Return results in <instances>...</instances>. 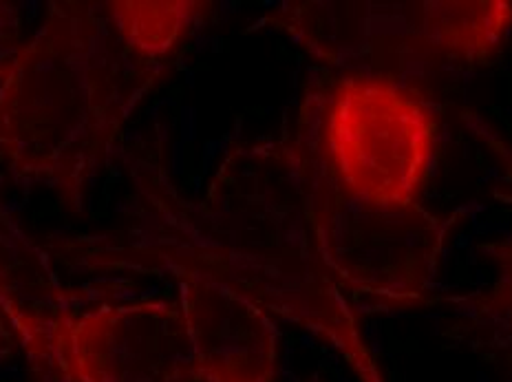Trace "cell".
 <instances>
[{"mask_svg":"<svg viewBox=\"0 0 512 382\" xmlns=\"http://www.w3.org/2000/svg\"><path fill=\"white\" fill-rule=\"evenodd\" d=\"M135 221L62 239L51 252L87 272H199L323 338L360 382H384L356 312L320 252L296 133L234 144L197 199L157 166L135 168Z\"/></svg>","mask_w":512,"mask_h":382,"instance_id":"obj_1","label":"cell"},{"mask_svg":"<svg viewBox=\"0 0 512 382\" xmlns=\"http://www.w3.org/2000/svg\"><path fill=\"white\" fill-rule=\"evenodd\" d=\"M164 73L124 47L104 3L56 0L0 78V159L80 210Z\"/></svg>","mask_w":512,"mask_h":382,"instance_id":"obj_2","label":"cell"},{"mask_svg":"<svg viewBox=\"0 0 512 382\" xmlns=\"http://www.w3.org/2000/svg\"><path fill=\"white\" fill-rule=\"evenodd\" d=\"M294 133L309 217L340 288L398 305L424 299L457 215L373 204L340 188L320 148V87L307 91Z\"/></svg>","mask_w":512,"mask_h":382,"instance_id":"obj_3","label":"cell"},{"mask_svg":"<svg viewBox=\"0 0 512 382\" xmlns=\"http://www.w3.org/2000/svg\"><path fill=\"white\" fill-rule=\"evenodd\" d=\"M265 23L332 67H356L378 51H424L482 62L512 25L508 0H307Z\"/></svg>","mask_w":512,"mask_h":382,"instance_id":"obj_4","label":"cell"},{"mask_svg":"<svg viewBox=\"0 0 512 382\" xmlns=\"http://www.w3.org/2000/svg\"><path fill=\"white\" fill-rule=\"evenodd\" d=\"M437 146L433 106L391 78L345 76L320 87V148L349 195L418 204Z\"/></svg>","mask_w":512,"mask_h":382,"instance_id":"obj_5","label":"cell"},{"mask_svg":"<svg viewBox=\"0 0 512 382\" xmlns=\"http://www.w3.org/2000/svg\"><path fill=\"white\" fill-rule=\"evenodd\" d=\"M23 349L49 382H192L188 332L175 301L69 310Z\"/></svg>","mask_w":512,"mask_h":382,"instance_id":"obj_6","label":"cell"},{"mask_svg":"<svg viewBox=\"0 0 512 382\" xmlns=\"http://www.w3.org/2000/svg\"><path fill=\"white\" fill-rule=\"evenodd\" d=\"M179 285L192 382H274L279 330L248 296L199 272L168 274Z\"/></svg>","mask_w":512,"mask_h":382,"instance_id":"obj_7","label":"cell"},{"mask_svg":"<svg viewBox=\"0 0 512 382\" xmlns=\"http://www.w3.org/2000/svg\"><path fill=\"white\" fill-rule=\"evenodd\" d=\"M0 305L14 325L20 347H27L53 318L73 310V296L62 288L51 259L0 208Z\"/></svg>","mask_w":512,"mask_h":382,"instance_id":"obj_8","label":"cell"},{"mask_svg":"<svg viewBox=\"0 0 512 382\" xmlns=\"http://www.w3.org/2000/svg\"><path fill=\"white\" fill-rule=\"evenodd\" d=\"M206 3L195 0H111L104 3L106 16L117 38L137 58L164 65L179 42L204 14Z\"/></svg>","mask_w":512,"mask_h":382,"instance_id":"obj_9","label":"cell"},{"mask_svg":"<svg viewBox=\"0 0 512 382\" xmlns=\"http://www.w3.org/2000/svg\"><path fill=\"white\" fill-rule=\"evenodd\" d=\"M477 133L486 137L490 148L501 157V162H504L506 173L512 182V148L501 142L499 137L490 135V131H484L482 126H477ZM488 250L499 270V279L486 294L475 296V310L490 318L499 330H504L512 336V232L504 241L493 243Z\"/></svg>","mask_w":512,"mask_h":382,"instance_id":"obj_10","label":"cell"},{"mask_svg":"<svg viewBox=\"0 0 512 382\" xmlns=\"http://www.w3.org/2000/svg\"><path fill=\"white\" fill-rule=\"evenodd\" d=\"M23 45V16L18 5L0 0V78L5 76Z\"/></svg>","mask_w":512,"mask_h":382,"instance_id":"obj_11","label":"cell"},{"mask_svg":"<svg viewBox=\"0 0 512 382\" xmlns=\"http://www.w3.org/2000/svg\"><path fill=\"white\" fill-rule=\"evenodd\" d=\"M18 347V338L14 332V325L5 314L3 305H0V360L12 356Z\"/></svg>","mask_w":512,"mask_h":382,"instance_id":"obj_12","label":"cell"}]
</instances>
